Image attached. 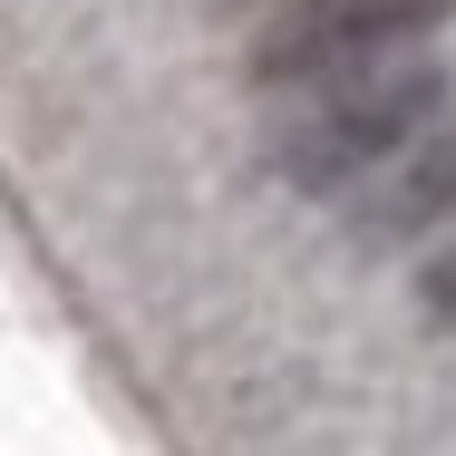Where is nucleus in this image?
Here are the masks:
<instances>
[{"label":"nucleus","instance_id":"f03ea898","mask_svg":"<svg viewBox=\"0 0 456 456\" xmlns=\"http://www.w3.org/2000/svg\"><path fill=\"white\" fill-rule=\"evenodd\" d=\"M456 0H281L253 69L263 88H311V78H350L379 59H408Z\"/></svg>","mask_w":456,"mask_h":456},{"label":"nucleus","instance_id":"39448f33","mask_svg":"<svg viewBox=\"0 0 456 456\" xmlns=\"http://www.w3.org/2000/svg\"><path fill=\"white\" fill-rule=\"evenodd\" d=\"M263 10H281V0H263Z\"/></svg>","mask_w":456,"mask_h":456},{"label":"nucleus","instance_id":"f257e3e1","mask_svg":"<svg viewBox=\"0 0 456 456\" xmlns=\"http://www.w3.org/2000/svg\"><path fill=\"white\" fill-rule=\"evenodd\" d=\"M437 107H447V78L428 59H379V69H350V78H311V107L281 136V175L301 194H360Z\"/></svg>","mask_w":456,"mask_h":456},{"label":"nucleus","instance_id":"7ed1b4c3","mask_svg":"<svg viewBox=\"0 0 456 456\" xmlns=\"http://www.w3.org/2000/svg\"><path fill=\"white\" fill-rule=\"evenodd\" d=\"M456 214V97L379 166V175L350 194V224H360L369 243H408V233H437Z\"/></svg>","mask_w":456,"mask_h":456},{"label":"nucleus","instance_id":"20e7f679","mask_svg":"<svg viewBox=\"0 0 456 456\" xmlns=\"http://www.w3.org/2000/svg\"><path fill=\"white\" fill-rule=\"evenodd\" d=\"M428 311H437V321H456V243H447V263L428 273Z\"/></svg>","mask_w":456,"mask_h":456}]
</instances>
